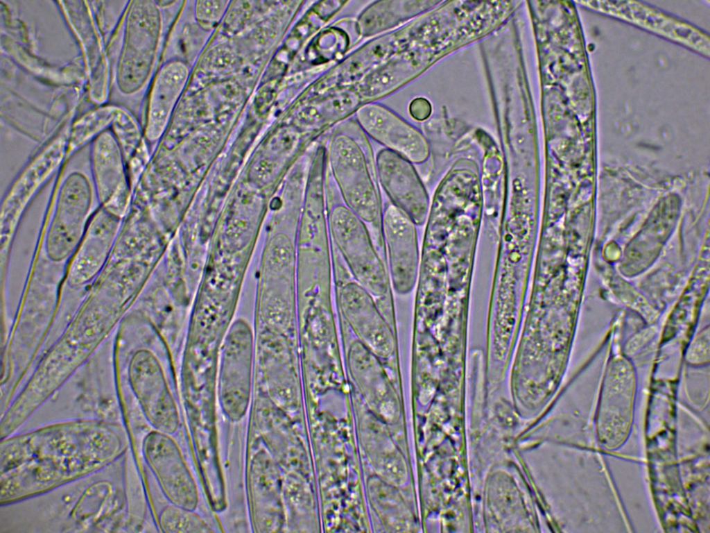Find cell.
I'll return each instance as SVG.
<instances>
[{
	"label": "cell",
	"instance_id": "obj_1",
	"mask_svg": "<svg viewBox=\"0 0 710 533\" xmlns=\"http://www.w3.org/2000/svg\"><path fill=\"white\" fill-rule=\"evenodd\" d=\"M128 441L121 423L90 417L48 423L1 439V507L105 469L127 453Z\"/></svg>",
	"mask_w": 710,
	"mask_h": 533
},
{
	"label": "cell",
	"instance_id": "obj_2",
	"mask_svg": "<svg viewBox=\"0 0 710 533\" xmlns=\"http://www.w3.org/2000/svg\"><path fill=\"white\" fill-rule=\"evenodd\" d=\"M357 122L338 128L328 159L346 206L363 222L381 223L382 204L370 145Z\"/></svg>",
	"mask_w": 710,
	"mask_h": 533
},
{
	"label": "cell",
	"instance_id": "obj_3",
	"mask_svg": "<svg viewBox=\"0 0 710 533\" xmlns=\"http://www.w3.org/2000/svg\"><path fill=\"white\" fill-rule=\"evenodd\" d=\"M162 31L160 12L152 1L130 5L117 66L116 81L124 95H133L146 83L152 71Z\"/></svg>",
	"mask_w": 710,
	"mask_h": 533
},
{
	"label": "cell",
	"instance_id": "obj_4",
	"mask_svg": "<svg viewBox=\"0 0 710 533\" xmlns=\"http://www.w3.org/2000/svg\"><path fill=\"white\" fill-rule=\"evenodd\" d=\"M93 203L92 187L84 174L73 171L62 182L46 237V251L52 260L69 257L80 244Z\"/></svg>",
	"mask_w": 710,
	"mask_h": 533
},
{
	"label": "cell",
	"instance_id": "obj_5",
	"mask_svg": "<svg viewBox=\"0 0 710 533\" xmlns=\"http://www.w3.org/2000/svg\"><path fill=\"white\" fill-rule=\"evenodd\" d=\"M334 241L356 279L376 294L387 289L388 279L364 222L346 205H334L329 217Z\"/></svg>",
	"mask_w": 710,
	"mask_h": 533
},
{
	"label": "cell",
	"instance_id": "obj_6",
	"mask_svg": "<svg viewBox=\"0 0 710 533\" xmlns=\"http://www.w3.org/2000/svg\"><path fill=\"white\" fill-rule=\"evenodd\" d=\"M144 459L171 504L195 510L198 503L196 482L181 451L170 434L153 430L143 439Z\"/></svg>",
	"mask_w": 710,
	"mask_h": 533
},
{
	"label": "cell",
	"instance_id": "obj_7",
	"mask_svg": "<svg viewBox=\"0 0 710 533\" xmlns=\"http://www.w3.org/2000/svg\"><path fill=\"white\" fill-rule=\"evenodd\" d=\"M131 389L144 415L154 430L171 434L177 431L180 417L162 369L148 351L132 357L128 371Z\"/></svg>",
	"mask_w": 710,
	"mask_h": 533
},
{
	"label": "cell",
	"instance_id": "obj_8",
	"mask_svg": "<svg viewBox=\"0 0 710 533\" xmlns=\"http://www.w3.org/2000/svg\"><path fill=\"white\" fill-rule=\"evenodd\" d=\"M94 185L101 208L112 215H125L130 197L127 164L121 146L111 129L98 135L90 149Z\"/></svg>",
	"mask_w": 710,
	"mask_h": 533
},
{
	"label": "cell",
	"instance_id": "obj_9",
	"mask_svg": "<svg viewBox=\"0 0 710 533\" xmlns=\"http://www.w3.org/2000/svg\"><path fill=\"white\" fill-rule=\"evenodd\" d=\"M356 121L365 134L409 161L419 162L426 156L419 133L384 105H362L356 112Z\"/></svg>",
	"mask_w": 710,
	"mask_h": 533
},
{
	"label": "cell",
	"instance_id": "obj_10",
	"mask_svg": "<svg viewBox=\"0 0 710 533\" xmlns=\"http://www.w3.org/2000/svg\"><path fill=\"white\" fill-rule=\"evenodd\" d=\"M376 164L380 183L391 202L414 221H420L424 212V194L409 160L383 149L377 154Z\"/></svg>",
	"mask_w": 710,
	"mask_h": 533
},
{
	"label": "cell",
	"instance_id": "obj_11",
	"mask_svg": "<svg viewBox=\"0 0 710 533\" xmlns=\"http://www.w3.org/2000/svg\"><path fill=\"white\" fill-rule=\"evenodd\" d=\"M340 301L345 317L363 344L376 355L388 356L394 344L391 331L366 291L349 283L342 289Z\"/></svg>",
	"mask_w": 710,
	"mask_h": 533
},
{
	"label": "cell",
	"instance_id": "obj_12",
	"mask_svg": "<svg viewBox=\"0 0 710 533\" xmlns=\"http://www.w3.org/2000/svg\"><path fill=\"white\" fill-rule=\"evenodd\" d=\"M381 225L388 247L393 281L398 289H409L416 267L415 231L410 217L389 201L382 210Z\"/></svg>",
	"mask_w": 710,
	"mask_h": 533
},
{
	"label": "cell",
	"instance_id": "obj_13",
	"mask_svg": "<svg viewBox=\"0 0 710 533\" xmlns=\"http://www.w3.org/2000/svg\"><path fill=\"white\" fill-rule=\"evenodd\" d=\"M121 219L101 208L88 223L70 269L69 280L75 285L91 279L100 269L113 244Z\"/></svg>",
	"mask_w": 710,
	"mask_h": 533
},
{
	"label": "cell",
	"instance_id": "obj_14",
	"mask_svg": "<svg viewBox=\"0 0 710 533\" xmlns=\"http://www.w3.org/2000/svg\"><path fill=\"white\" fill-rule=\"evenodd\" d=\"M189 74L184 63L173 61L163 66L157 74L150 91L145 131L149 141L156 140L164 131Z\"/></svg>",
	"mask_w": 710,
	"mask_h": 533
},
{
	"label": "cell",
	"instance_id": "obj_15",
	"mask_svg": "<svg viewBox=\"0 0 710 533\" xmlns=\"http://www.w3.org/2000/svg\"><path fill=\"white\" fill-rule=\"evenodd\" d=\"M406 1H376L360 15L358 27L364 36L381 33L401 23L411 16L414 6Z\"/></svg>",
	"mask_w": 710,
	"mask_h": 533
},
{
	"label": "cell",
	"instance_id": "obj_16",
	"mask_svg": "<svg viewBox=\"0 0 710 533\" xmlns=\"http://www.w3.org/2000/svg\"><path fill=\"white\" fill-rule=\"evenodd\" d=\"M119 109V107L113 105L102 106L88 112L77 121L71 128L68 153L107 130V127L111 126L115 119Z\"/></svg>",
	"mask_w": 710,
	"mask_h": 533
},
{
	"label": "cell",
	"instance_id": "obj_17",
	"mask_svg": "<svg viewBox=\"0 0 710 533\" xmlns=\"http://www.w3.org/2000/svg\"><path fill=\"white\" fill-rule=\"evenodd\" d=\"M162 530L167 533H209L214 530L194 510L171 504L159 516Z\"/></svg>",
	"mask_w": 710,
	"mask_h": 533
},
{
	"label": "cell",
	"instance_id": "obj_18",
	"mask_svg": "<svg viewBox=\"0 0 710 533\" xmlns=\"http://www.w3.org/2000/svg\"><path fill=\"white\" fill-rule=\"evenodd\" d=\"M114 130L128 164L137 155L141 133L137 122L125 110L119 108L113 121Z\"/></svg>",
	"mask_w": 710,
	"mask_h": 533
},
{
	"label": "cell",
	"instance_id": "obj_19",
	"mask_svg": "<svg viewBox=\"0 0 710 533\" xmlns=\"http://www.w3.org/2000/svg\"><path fill=\"white\" fill-rule=\"evenodd\" d=\"M229 1L219 0L198 1L195 15L198 24L204 29H214L223 17Z\"/></svg>",
	"mask_w": 710,
	"mask_h": 533
},
{
	"label": "cell",
	"instance_id": "obj_20",
	"mask_svg": "<svg viewBox=\"0 0 710 533\" xmlns=\"http://www.w3.org/2000/svg\"><path fill=\"white\" fill-rule=\"evenodd\" d=\"M709 331L708 329L701 332L691 344L688 353L687 360L692 363H701L709 360Z\"/></svg>",
	"mask_w": 710,
	"mask_h": 533
},
{
	"label": "cell",
	"instance_id": "obj_21",
	"mask_svg": "<svg viewBox=\"0 0 710 533\" xmlns=\"http://www.w3.org/2000/svg\"><path fill=\"white\" fill-rule=\"evenodd\" d=\"M409 112L415 119L422 121L428 118L431 115V106L426 99L417 98L410 102Z\"/></svg>",
	"mask_w": 710,
	"mask_h": 533
}]
</instances>
